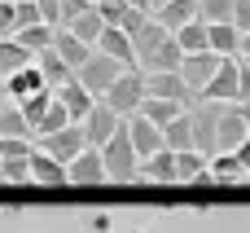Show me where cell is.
Masks as SVG:
<instances>
[{
    "instance_id": "cell-1",
    "label": "cell",
    "mask_w": 250,
    "mask_h": 233,
    "mask_svg": "<svg viewBox=\"0 0 250 233\" xmlns=\"http://www.w3.org/2000/svg\"><path fill=\"white\" fill-rule=\"evenodd\" d=\"M101 154V167H105V181H136V154H132V141H127V132H123V119H119V128H114V137L97 150Z\"/></svg>"
},
{
    "instance_id": "cell-2",
    "label": "cell",
    "mask_w": 250,
    "mask_h": 233,
    "mask_svg": "<svg viewBox=\"0 0 250 233\" xmlns=\"http://www.w3.org/2000/svg\"><path fill=\"white\" fill-rule=\"evenodd\" d=\"M119 119H127V115H136L141 110V101H145V75L132 66V70H123L110 88H105V97H101Z\"/></svg>"
},
{
    "instance_id": "cell-3",
    "label": "cell",
    "mask_w": 250,
    "mask_h": 233,
    "mask_svg": "<svg viewBox=\"0 0 250 233\" xmlns=\"http://www.w3.org/2000/svg\"><path fill=\"white\" fill-rule=\"evenodd\" d=\"M119 75H123V66H119V62H110V57H105V53H97V48L83 57V66H75V79H79L97 101L105 97V88H110Z\"/></svg>"
},
{
    "instance_id": "cell-4",
    "label": "cell",
    "mask_w": 250,
    "mask_h": 233,
    "mask_svg": "<svg viewBox=\"0 0 250 233\" xmlns=\"http://www.w3.org/2000/svg\"><path fill=\"white\" fill-rule=\"evenodd\" d=\"M220 110L224 106H215V101H202V106H193V110H185L189 115V137H193V150L198 154H215V119H220Z\"/></svg>"
},
{
    "instance_id": "cell-5",
    "label": "cell",
    "mask_w": 250,
    "mask_h": 233,
    "mask_svg": "<svg viewBox=\"0 0 250 233\" xmlns=\"http://www.w3.org/2000/svg\"><path fill=\"white\" fill-rule=\"evenodd\" d=\"M31 141H40V154H48V159H53V163H62V167H66V163L88 145V141H83V132H79V123H66L62 132H53V137H31Z\"/></svg>"
},
{
    "instance_id": "cell-6",
    "label": "cell",
    "mask_w": 250,
    "mask_h": 233,
    "mask_svg": "<svg viewBox=\"0 0 250 233\" xmlns=\"http://www.w3.org/2000/svg\"><path fill=\"white\" fill-rule=\"evenodd\" d=\"M198 97L202 101H215V106H233V97H237V57H220L215 75L207 79V88Z\"/></svg>"
},
{
    "instance_id": "cell-7",
    "label": "cell",
    "mask_w": 250,
    "mask_h": 233,
    "mask_svg": "<svg viewBox=\"0 0 250 233\" xmlns=\"http://www.w3.org/2000/svg\"><path fill=\"white\" fill-rule=\"evenodd\" d=\"M114 128H119V115H114L105 101H97V106L83 115V123H79V132H83V141H88L92 150H101V145L114 137Z\"/></svg>"
},
{
    "instance_id": "cell-8",
    "label": "cell",
    "mask_w": 250,
    "mask_h": 233,
    "mask_svg": "<svg viewBox=\"0 0 250 233\" xmlns=\"http://www.w3.org/2000/svg\"><path fill=\"white\" fill-rule=\"evenodd\" d=\"M215 66H220V57H215V53H185L176 75H180V79H185V88L198 97V93L207 88V79L215 75Z\"/></svg>"
},
{
    "instance_id": "cell-9",
    "label": "cell",
    "mask_w": 250,
    "mask_h": 233,
    "mask_svg": "<svg viewBox=\"0 0 250 233\" xmlns=\"http://www.w3.org/2000/svg\"><path fill=\"white\" fill-rule=\"evenodd\" d=\"M145 97H158V101H180L185 110H189V101H193V93L185 88V79H180L176 70H154V75H145Z\"/></svg>"
},
{
    "instance_id": "cell-10",
    "label": "cell",
    "mask_w": 250,
    "mask_h": 233,
    "mask_svg": "<svg viewBox=\"0 0 250 233\" xmlns=\"http://www.w3.org/2000/svg\"><path fill=\"white\" fill-rule=\"evenodd\" d=\"M123 132H127V141H132V154H136V159H149V154H158V150H163L158 128H154L149 119H141V115H127V119H123Z\"/></svg>"
},
{
    "instance_id": "cell-11",
    "label": "cell",
    "mask_w": 250,
    "mask_h": 233,
    "mask_svg": "<svg viewBox=\"0 0 250 233\" xmlns=\"http://www.w3.org/2000/svg\"><path fill=\"white\" fill-rule=\"evenodd\" d=\"M105 181V167H101V154L92 145H83L70 163H66V185H101Z\"/></svg>"
},
{
    "instance_id": "cell-12",
    "label": "cell",
    "mask_w": 250,
    "mask_h": 233,
    "mask_svg": "<svg viewBox=\"0 0 250 233\" xmlns=\"http://www.w3.org/2000/svg\"><path fill=\"white\" fill-rule=\"evenodd\" d=\"M246 137L250 132H246V123H242V115H237V106H224L220 119H215V154H233Z\"/></svg>"
},
{
    "instance_id": "cell-13",
    "label": "cell",
    "mask_w": 250,
    "mask_h": 233,
    "mask_svg": "<svg viewBox=\"0 0 250 233\" xmlns=\"http://www.w3.org/2000/svg\"><path fill=\"white\" fill-rule=\"evenodd\" d=\"M53 97H57V101H62V110L70 115V123H83V115L97 106V97H92V93H88V88H83L75 75H70L62 88H53Z\"/></svg>"
},
{
    "instance_id": "cell-14",
    "label": "cell",
    "mask_w": 250,
    "mask_h": 233,
    "mask_svg": "<svg viewBox=\"0 0 250 233\" xmlns=\"http://www.w3.org/2000/svg\"><path fill=\"white\" fill-rule=\"evenodd\" d=\"M97 53H105L110 62H119L123 70H132L136 66V53H132V40L119 31V26H101V35H97V44H92Z\"/></svg>"
},
{
    "instance_id": "cell-15",
    "label": "cell",
    "mask_w": 250,
    "mask_h": 233,
    "mask_svg": "<svg viewBox=\"0 0 250 233\" xmlns=\"http://www.w3.org/2000/svg\"><path fill=\"white\" fill-rule=\"evenodd\" d=\"M123 35L132 40V53H136V66H141V62H145V57H149V53H154V48H158L171 31H163L154 18H141V22H136L132 31H123Z\"/></svg>"
},
{
    "instance_id": "cell-16",
    "label": "cell",
    "mask_w": 250,
    "mask_h": 233,
    "mask_svg": "<svg viewBox=\"0 0 250 233\" xmlns=\"http://www.w3.org/2000/svg\"><path fill=\"white\" fill-rule=\"evenodd\" d=\"M136 181H149V185H176V154L171 150H158L149 159L136 163Z\"/></svg>"
},
{
    "instance_id": "cell-17",
    "label": "cell",
    "mask_w": 250,
    "mask_h": 233,
    "mask_svg": "<svg viewBox=\"0 0 250 233\" xmlns=\"http://www.w3.org/2000/svg\"><path fill=\"white\" fill-rule=\"evenodd\" d=\"M0 84H4V93H9V101H26V97H35V93H44V88H48V84L40 79V70H35V66L9 70Z\"/></svg>"
},
{
    "instance_id": "cell-18",
    "label": "cell",
    "mask_w": 250,
    "mask_h": 233,
    "mask_svg": "<svg viewBox=\"0 0 250 233\" xmlns=\"http://www.w3.org/2000/svg\"><path fill=\"white\" fill-rule=\"evenodd\" d=\"M26 181H35V185H66V167L53 163L48 154L31 150V154H26Z\"/></svg>"
},
{
    "instance_id": "cell-19",
    "label": "cell",
    "mask_w": 250,
    "mask_h": 233,
    "mask_svg": "<svg viewBox=\"0 0 250 233\" xmlns=\"http://www.w3.org/2000/svg\"><path fill=\"white\" fill-rule=\"evenodd\" d=\"M163 31H176V26H185V22H193L198 18V0H167L163 9H154L149 13Z\"/></svg>"
},
{
    "instance_id": "cell-20",
    "label": "cell",
    "mask_w": 250,
    "mask_h": 233,
    "mask_svg": "<svg viewBox=\"0 0 250 233\" xmlns=\"http://www.w3.org/2000/svg\"><path fill=\"white\" fill-rule=\"evenodd\" d=\"M31 66L40 70V79H44L48 88H62V84L70 79V66H66V62H62V57H57L53 48H44V53H35V57H31Z\"/></svg>"
},
{
    "instance_id": "cell-21",
    "label": "cell",
    "mask_w": 250,
    "mask_h": 233,
    "mask_svg": "<svg viewBox=\"0 0 250 233\" xmlns=\"http://www.w3.org/2000/svg\"><path fill=\"white\" fill-rule=\"evenodd\" d=\"M207 176L220 181V185H246V167L233 154H211L207 159Z\"/></svg>"
},
{
    "instance_id": "cell-22",
    "label": "cell",
    "mask_w": 250,
    "mask_h": 233,
    "mask_svg": "<svg viewBox=\"0 0 250 233\" xmlns=\"http://www.w3.org/2000/svg\"><path fill=\"white\" fill-rule=\"evenodd\" d=\"M101 26H105V22H101V13H97V9L88 4V9H83V13L75 18V22H66L62 31H70V35H75L79 44H88V48H92V44H97V35H101Z\"/></svg>"
},
{
    "instance_id": "cell-23",
    "label": "cell",
    "mask_w": 250,
    "mask_h": 233,
    "mask_svg": "<svg viewBox=\"0 0 250 233\" xmlns=\"http://www.w3.org/2000/svg\"><path fill=\"white\" fill-rule=\"evenodd\" d=\"M237 40H242V31H233L229 22L207 26V53H215V57H237Z\"/></svg>"
},
{
    "instance_id": "cell-24",
    "label": "cell",
    "mask_w": 250,
    "mask_h": 233,
    "mask_svg": "<svg viewBox=\"0 0 250 233\" xmlns=\"http://www.w3.org/2000/svg\"><path fill=\"white\" fill-rule=\"evenodd\" d=\"M53 53H57V57L70 66V75H75V66H83V57H88L92 48H88V44H79L70 31H53Z\"/></svg>"
},
{
    "instance_id": "cell-25",
    "label": "cell",
    "mask_w": 250,
    "mask_h": 233,
    "mask_svg": "<svg viewBox=\"0 0 250 233\" xmlns=\"http://www.w3.org/2000/svg\"><path fill=\"white\" fill-rule=\"evenodd\" d=\"M158 137H163V150H171V154L193 150V137H189V115H176L171 123H163V128H158Z\"/></svg>"
},
{
    "instance_id": "cell-26",
    "label": "cell",
    "mask_w": 250,
    "mask_h": 233,
    "mask_svg": "<svg viewBox=\"0 0 250 233\" xmlns=\"http://www.w3.org/2000/svg\"><path fill=\"white\" fill-rule=\"evenodd\" d=\"M171 40H176V48L180 53H207V22H185V26H176L171 31Z\"/></svg>"
},
{
    "instance_id": "cell-27",
    "label": "cell",
    "mask_w": 250,
    "mask_h": 233,
    "mask_svg": "<svg viewBox=\"0 0 250 233\" xmlns=\"http://www.w3.org/2000/svg\"><path fill=\"white\" fill-rule=\"evenodd\" d=\"M136 115H141V119H149L154 128H163V123H171L176 115H185V106H180V101H158V97H145Z\"/></svg>"
},
{
    "instance_id": "cell-28",
    "label": "cell",
    "mask_w": 250,
    "mask_h": 233,
    "mask_svg": "<svg viewBox=\"0 0 250 233\" xmlns=\"http://www.w3.org/2000/svg\"><path fill=\"white\" fill-rule=\"evenodd\" d=\"M202 176H207V154L180 150L176 154V185H189V181H202Z\"/></svg>"
},
{
    "instance_id": "cell-29",
    "label": "cell",
    "mask_w": 250,
    "mask_h": 233,
    "mask_svg": "<svg viewBox=\"0 0 250 233\" xmlns=\"http://www.w3.org/2000/svg\"><path fill=\"white\" fill-rule=\"evenodd\" d=\"M22 66H31V53H26L13 35H0V79H4L9 70H22Z\"/></svg>"
},
{
    "instance_id": "cell-30",
    "label": "cell",
    "mask_w": 250,
    "mask_h": 233,
    "mask_svg": "<svg viewBox=\"0 0 250 233\" xmlns=\"http://www.w3.org/2000/svg\"><path fill=\"white\" fill-rule=\"evenodd\" d=\"M13 40L35 57V53H44V48H53V31L44 26V22H35V26H22V31H13Z\"/></svg>"
},
{
    "instance_id": "cell-31",
    "label": "cell",
    "mask_w": 250,
    "mask_h": 233,
    "mask_svg": "<svg viewBox=\"0 0 250 233\" xmlns=\"http://www.w3.org/2000/svg\"><path fill=\"white\" fill-rule=\"evenodd\" d=\"M48 101H53V88H44V93H35V97H26V101H13L18 106V115H22V123L35 132V123L44 119V110H48Z\"/></svg>"
},
{
    "instance_id": "cell-32",
    "label": "cell",
    "mask_w": 250,
    "mask_h": 233,
    "mask_svg": "<svg viewBox=\"0 0 250 233\" xmlns=\"http://www.w3.org/2000/svg\"><path fill=\"white\" fill-rule=\"evenodd\" d=\"M66 123H70V115H66V110H62V101L53 97V101H48V110H44V119L35 123V137H53V132H62Z\"/></svg>"
},
{
    "instance_id": "cell-33",
    "label": "cell",
    "mask_w": 250,
    "mask_h": 233,
    "mask_svg": "<svg viewBox=\"0 0 250 233\" xmlns=\"http://www.w3.org/2000/svg\"><path fill=\"white\" fill-rule=\"evenodd\" d=\"M0 137H31V128L22 123V115H18V106L9 101V106H0Z\"/></svg>"
},
{
    "instance_id": "cell-34",
    "label": "cell",
    "mask_w": 250,
    "mask_h": 233,
    "mask_svg": "<svg viewBox=\"0 0 250 233\" xmlns=\"http://www.w3.org/2000/svg\"><path fill=\"white\" fill-rule=\"evenodd\" d=\"M79 229L83 233H114V216L101 211V207H97V211H83V216H79Z\"/></svg>"
},
{
    "instance_id": "cell-35",
    "label": "cell",
    "mask_w": 250,
    "mask_h": 233,
    "mask_svg": "<svg viewBox=\"0 0 250 233\" xmlns=\"http://www.w3.org/2000/svg\"><path fill=\"white\" fill-rule=\"evenodd\" d=\"M0 185H26V159H0Z\"/></svg>"
},
{
    "instance_id": "cell-36",
    "label": "cell",
    "mask_w": 250,
    "mask_h": 233,
    "mask_svg": "<svg viewBox=\"0 0 250 233\" xmlns=\"http://www.w3.org/2000/svg\"><path fill=\"white\" fill-rule=\"evenodd\" d=\"M35 150L31 137H0V159H26Z\"/></svg>"
},
{
    "instance_id": "cell-37",
    "label": "cell",
    "mask_w": 250,
    "mask_h": 233,
    "mask_svg": "<svg viewBox=\"0 0 250 233\" xmlns=\"http://www.w3.org/2000/svg\"><path fill=\"white\" fill-rule=\"evenodd\" d=\"M40 22V13H35V0H13V31H22V26H35Z\"/></svg>"
},
{
    "instance_id": "cell-38",
    "label": "cell",
    "mask_w": 250,
    "mask_h": 233,
    "mask_svg": "<svg viewBox=\"0 0 250 233\" xmlns=\"http://www.w3.org/2000/svg\"><path fill=\"white\" fill-rule=\"evenodd\" d=\"M229 26L233 31H250V0H233V13H229Z\"/></svg>"
},
{
    "instance_id": "cell-39",
    "label": "cell",
    "mask_w": 250,
    "mask_h": 233,
    "mask_svg": "<svg viewBox=\"0 0 250 233\" xmlns=\"http://www.w3.org/2000/svg\"><path fill=\"white\" fill-rule=\"evenodd\" d=\"M250 101V62H237V97L233 106H246Z\"/></svg>"
},
{
    "instance_id": "cell-40",
    "label": "cell",
    "mask_w": 250,
    "mask_h": 233,
    "mask_svg": "<svg viewBox=\"0 0 250 233\" xmlns=\"http://www.w3.org/2000/svg\"><path fill=\"white\" fill-rule=\"evenodd\" d=\"M57 4H62V26H66V22H75V18L88 9V0H57Z\"/></svg>"
},
{
    "instance_id": "cell-41",
    "label": "cell",
    "mask_w": 250,
    "mask_h": 233,
    "mask_svg": "<svg viewBox=\"0 0 250 233\" xmlns=\"http://www.w3.org/2000/svg\"><path fill=\"white\" fill-rule=\"evenodd\" d=\"M0 35H13V0H0Z\"/></svg>"
},
{
    "instance_id": "cell-42",
    "label": "cell",
    "mask_w": 250,
    "mask_h": 233,
    "mask_svg": "<svg viewBox=\"0 0 250 233\" xmlns=\"http://www.w3.org/2000/svg\"><path fill=\"white\" fill-rule=\"evenodd\" d=\"M233 159H237V163H242V167L250 172V137L242 141V145H237V150H233Z\"/></svg>"
},
{
    "instance_id": "cell-43",
    "label": "cell",
    "mask_w": 250,
    "mask_h": 233,
    "mask_svg": "<svg viewBox=\"0 0 250 233\" xmlns=\"http://www.w3.org/2000/svg\"><path fill=\"white\" fill-rule=\"evenodd\" d=\"M127 9H136V13H149V0H123Z\"/></svg>"
},
{
    "instance_id": "cell-44",
    "label": "cell",
    "mask_w": 250,
    "mask_h": 233,
    "mask_svg": "<svg viewBox=\"0 0 250 233\" xmlns=\"http://www.w3.org/2000/svg\"><path fill=\"white\" fill-rule=\"evenodd\" d=\"M237 115H242V123H246V132H250V101H246V106H237Z\"/></svg>"
},
{
    "instance_id": "cell-45",
    "label": "cell",
    "mask_w": 250,
    "mask_h": 233,
    "mask_svg": "<svg viewBox=\"0 0 250 233\" xmlns=\"http://www.w3.org/2000/svg\"><path fill=\"white\" fill-rule=\"evenodd\" d=\"M163 4H167V0H149V13H154V9H163Z\"/></svg>"
},
{
    "instance_id": "cell-46",
    "label": "cell",
    "mask_w": 250,
    "mask_h": 233,
    "mask_svg": "<svg viewBox=\"0 0 250 233\" xmlns=\"http://www.w3.org/2000/svg\"><path fill=\"white\" fill-rule=\"evenodd\" d=\"M0 106H9V93H4V84H0Z\"/></svg>"
},
{
    "instance_id": "cell-47",
    "label": "cell",
    "mask_w": 250,
    "mask_h": 233,
    "mask_svg": "<svg viewBox=\"0 0 250 233\" xmlns=\"http://www.w3.org/2000/svg\"><path fill=\"white\" fill-rule=\"evenodd\" d=\"M136 233H163V229H154V225H145V229H136Z\"/></svg>"
},
{
    "instance_id": "cell-48",
    "label": "cell",
    "mask_w": 250,
    "mask_h": 233,
    "mask_svg": "<svg viewBox=\"0 0 250 233\" xmlns=\"http://www.w3.org/2000/svg\"><path fill=\"white\" fill-rule=\"evenodd\" d=\"M22 233H48V229H22Z\"/></svg>"
},
{
    "instance_id": "cell-49",
    "label": "cell",
    "mask_w": 250,
    "mask_h": 233,
    "mask_svg": "<svg viewBox=\"0 0 250 233\" xmlns=\"http://www.w3.org/2000/svg\"><path fill=\"white\" fill-rule=\"evenodd\" d=\"M246 185H250V172H246Z\"/></svg>"
},
{
    "instance_id": "cell-50",
    "label": "cell",
    "mask_w": 250,
    "mask_h": 233,
    "mask_svg": "<svg viewBox=\"0 0 250 233\" xmlns=\"http://www.w3.org/2000/svg\"><path fill=\"white\" fill-rule=\"evenodd\" d=\"M88 4H92V0H88Z\"/></svg>"
}]
</instances>
